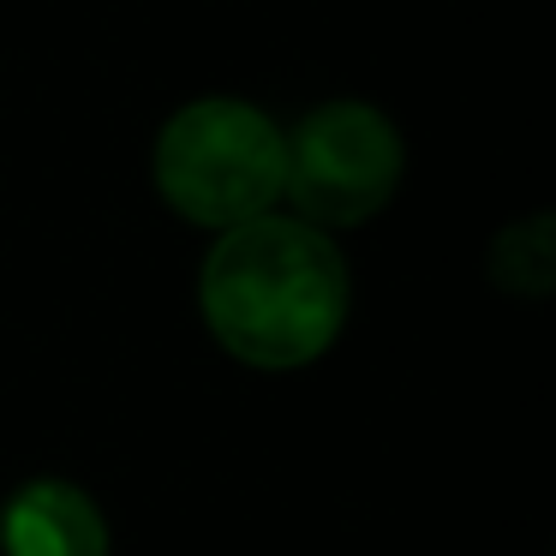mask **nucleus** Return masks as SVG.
<instances>
[{"label":"nucleus","mask_w":556,"mask_h":556,"mask_svg":"<svg viewBox=\"0 0 556 556\" xmlns=\"http://www.w3.org/2000/svg\"><path fill=\"white\" fill-rule=\"evenodd\" d=\"M348 300L353 281L341 245L293 210L222 228L198 269L210 336L257 371H293L329 353L348 324Z\"/></svg>","instance_id":"f257e3e1"},{"label":"nucleus","mask_w":556,"mask_h":556,"mask_svg":"<svg viewBox=\"0 0 556 556\" xmlns=\"http://www.w3.org/2000/svg\"><path fill=\"white\" fill-rule=\"evenodd\" d=\"M150 174L162 204L192 228H240L281 210L288 132L245 97H198L162 121Z\"/></svg>","instance_id":"f03ea898"},{"label":"nucleus","mask_w":556,"mask_h":556,"mask_svg":"<svg viewBox=\"0 0 556 556\" xmlns=\"http://www.w3.org/2000/svg\"><path fill=\"white\" fill-rule=\"evenodd\" d=\"M401 174H407V144L395 121L377 102L336 97L288 132L281 198L293 204V216H305L324 233L359 228L389 210V198L401 192Z\"/></svg>","instance_id":"7ed1b4c3"},{"label":"nucleus","mask_w":556,"mask_h":556,"mask_svg":"<svg viewBox=\"0 0 556 556\" xmlns=\"http://www.w3.org/2000/svg\"><path fill=\"white\" fill-rule=\"evenodd\" d=\"M0 551L7 556H109V527L78 484L37 479L0 515Z\"/></svg>","instance_id":"20e7f679"},{"label":"nucleus","mask_w":556,"mask_h":556,"mask_svg":"<svg viewBox=\"0 0 556 556\" xmlns=\"http://www.w3.org/2000/svg\"><path fill=\"white\" fill-rule=\"evenodd\" d=\"M551 269H556L551 216H527V222H515V228L496 233V252H491L496 288H508V293H544V288H551Z\"/></svg>","instance_id":"39448f33"}]
</instances>
